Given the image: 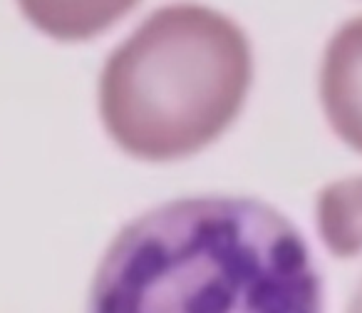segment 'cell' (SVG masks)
<instances>
[{"label":"cell","mask_w":362,"mask_h":313,"mask_svg":"<svg viewBox=\"0 0 362 313\" xmlns=\"http://www.w3.org/2000/svg\"><path fill=\"white\" fill-rule=\"evenodd\" d=\"M347 313H362V283L360 288L355 291V296H352L350 301V308H347Z\"/></svg>","instance_id":"obj_6"},{"label":"cell","mask_w":362,"mask_h":313,"mask_svg":"<svg viewBox=\"0 0 362 313\" xmlns=\"http://www.w3.org/2000/svg\"><path fill=\"white\" fill-rule=\"evenodd\" d=\"M139 0H18L23 16L40 33L62 42L105 33Z\"/></svg>","instance_id":"obj_4"},{"label":"cell","mask_w":362,"mask_h":313,"mask_svg":"<svg viewBox=\"0 0 362 313\" xmlns=\"http://www.w3.org/2000/svg\"><path fill=\"white\" fill-rule=\"evenodd\" d=\"M317 229L337 256L362 251V179L330 187L317 202Z\"/></svg>","instance_id":"obj_5"},{"label":"cell","mask_w":362,"mask_h":313,"mask_svg":"<svg viewBox=\"0 0 362 313\" xmlns=\"http://www.w3.org/2000/svg\"><path fill=\"white\" fill-rule=\"evenodd\" d=\"M87 313H325V301L310 246L278 209L192 197L117 234Z\"/></svg>","instance_id":"obj_1"},{"label":"cell","mask_w":362,"mask_h":313,"mask_svg":"<svg viewBox=\"0 0 362 313\" xmlns=\"http://www.w3.org/2000/svg\"><path fill=\"white\" fill-rule=\"evenodd\" d=\"M320 100L335 135L362 154V16L345 23L327 42Z\"/></svg>","instance_id":"obj_3"},{"label":"cell","mask_w":362,"mask_h":313,"mask_svg":"<svg viewBox=\"0 0 362 313\" xmlns=\"http://www.w3.org/2000/svg\"><path fill=\"white\" fill-rule=\"evenodd\" d=\"M251 75V47L231 18L204 6L161 8L107 60L102 122L136 159H181L228 130Z\"/></svg>","instance_id":"obj_2"}]
</instances>
